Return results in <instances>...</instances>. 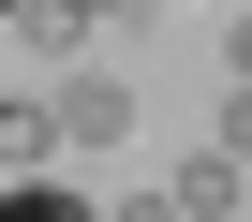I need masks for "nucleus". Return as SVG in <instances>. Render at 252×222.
<instances>
[{"label":"nucleus","instance_id":"nucleus-5","mask_svg":"<svg viewBox=\"0 0 252 222\" xmlns=\"http://www.w3.org/2000/svg\"><path fill=\"white\" fill-rule=\"evenodd\" d=\"M0 222H104V207L60 193V178H0Z\"/></svg>","mask_w":252,"mask_h":222},{"label":"nucleus","instance_id":"nucleus-4","mask_svg":"<svg viewBox=\"0 0 252 222\" xmlns=\"http://www.w3.org/2000/svg\"><path fill=\"white\" fill-rule=\"evenodd\" d=\"M15 45H30V59H74V45H89V0H30Z\"/></svg>","mask_w":252,"mask_h":222},{"label":"nucleus","instance_id":"nucleus-1","mask_svg":"<svg viewBox=\"0 0 252 222\" xmlns=\"http://www.w3.org/2000/svg\"><path fill=\"white\" fill-rule=\"evenodd\" d=\"M60 148L74 163H119V148H134V89H119V74H74L60 89Z\"/></svg>","mask_w":252,"mask_h":222},{"label":"nucleus","instance_id":"nucleus-9","mask_svg":"<svg viewBox=\"0 0 252 222\" xmlns=\"http://www.w3.org/2000/svg\"><path fill=\"white\" fill-rule=\"evenodd\" d=\"M89 15H119V0H89Z\"/></svg>","mask_w":252,"mask_h":222},{"label":"nucleus","instance_id":"nucleus-7","mask_svg":"<svg viewBox=\"0 0 252 222\" xmlns=\"http://www.w3.org/2000/svg\"><path fill=\"white\" fill-rule=\"evenodd\" d=\"M222 89H252V15H237V30H222Z\"/></svg>","mask_w":252,"mask_h":222},{"label":"nucleus","instance_id":"nucleus-8","mask_svg":"<svg viewBox=\"0 0 252 222\" xmlns=\"http://www.w3.org/2000/svg\"><path fill=\"white\" fill-rule=\"evenodd\" d=\"M0 15H30V0H0Z\"/></svg>","mask_w":252,"mask_h":222},{"label":"nucleus","instance_id":"nucleus-2","mask_svg":"<svg viewBox=\"0 0 252 222\" xmlns=\"http://www.w3.org/2000/svg\"><path fill=\"white\" fill-rule=\"evenodd\" d=\"M237 193H252V163H222V148H193V163L163 178V207H178V222H237Z\"/></svg>","mask_w":252,"mask_h":222},{"label":"nucleus","instance_id":"nucleus-6","mask_svg":"<svg viewBox=\"0 0 252 222\" xmlns=\"http://www.w3.org/2000/svg\"><path fill=\"white\" fill-rule=\"evenodd\" d=\"M222 163H252V89H222Z\"/></svg>","mask_w":252,"mask_h":222},{"label":"nucleus","instance_id":"nucleus-3","mask_svg":"<svg viewBox=\"0 0 252 222\" xmlns=\"http://www.w3.org/2000/svg\"><path fill=\"white\" fill-rule=\"evenodd\" d=\"M45 148H60V104L0 89V178H45Z\"/></svg>","mask_w":252,"mask_h":222}]
</instances>
